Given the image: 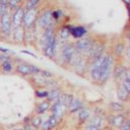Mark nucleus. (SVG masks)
<instances>
[{
	"mask_svg": "<svg viewBox=\"0 0 130 130\" xmlns=\"http://www.w3.org/2000/svg\"><path fill=\"white\" fill-rule=\"evenodd\" d=\"M69 32H70V37H72L74 40H78L87 36L88 29L86 28V26L82 24H79V25L69 24Z\"/></svg>",
	"mask_w": 130,
	"mask_h": 130,
	"instance_id": "2eb2a0df",
	"label": "nucleus"
},
{
	"mask_svg": "<svg viewBox=\"0 0 130 130\" xmlns=\"http://www.w3.org/2000/svg\"><path fill=\"white\" fill-rule=\"evenodd\" d=\"M43 121H44V119H43V117L41 115H35V116L30 117V122L29 123L34 127H36L37 129H40L42 124H43Z\"/></svg>",
	"mask_w": 130,
	"mask_h": 130,
	"instance_id": "2f4dec72",
	"label": "nucleus"
},
{
	"mask_svg": "<svg viewBox=\"0 0 130 130\" xmlns=\"http://www.w3.org/2000/svg\"><path fill=\"white\" fill-rule=\"evenodd\" d=\"M116 93H117V98H118V101L122 102V103H126L129 101V94L130 92L127 91L123 85L121 83H118L117 84V89H116Z\"/></svg>",
	"mask_w": 130,
	"mask_h": 130,
	"instance_id": "b1692460",
	"label": "nucleus"
},
{
	"mask_svg": "<svg viewBox=\"0 0 130 130\" xmlns=\"http://www.w3.org/2000/svg\"><path fill=\"white\" fill-rule=\"evenodd\" d=\"M56 30H57L56 25H52V26L47 27V28L42 30V32H41V35H40V37L38 38V41H37V45L39 47V50L42 51L44 49V47L49 42V40L56 34Z\"/></svg>",
	"mask_w": 130,
	"mask_h": 130,
	"instance_id": "1a4fd4ad",
	"label": "nucleus"
},
{
	"mask_svg": "<svg viewBox=\"0 0 130 130\" xmlns=\"http://www.w3.org/2000/svg\"><path fill=\"white\" fill-rule=\"evenodd\" d=\"M50 115L55 117L58 121H61L65 115V113L67 112V107L60 101V100H57L56 102H54L53 104H51V107H50Z\"/></svg>",
	"mask_w": 130,
	"mask_h": 130,
	"instance_id": "f8f14e48",
	"label": "nucleus"
},
{
	"mask_svg": "<svg viewBox=\"0 0 130 130\" xmlns=\"http://www.w3.org/2000/svg\"><path fill=\"white\" fill-rule=\"evenodd\" d=\"M12 130H23L22 128H13Z\"/></svg>",
	"mask_w": 130,
	"mask_h": 130,
	"instance_id": "c03bdc74",
	"label": "nucleus"
},
{
	"mask_svg": "<svg viewBox=\"0 0 130 130\" xmlns=\"http://www.w3.org/2000/svg\"><path fill=\"white\" fill-rule=\"evenodd\" d=\"M0 38H1V28H0Z\"/></svg>",
	"mask_w": 130,
	"mask_h": 130,
	"instance_id": "a18cd8bd",
	"label": "nucleus"
},
{
	"mask_svg": "<svg viewBox=\"0 0 130 130\" xmlns=\"http://www.w3.org/2000/svg\"><path fill=\"white\" fill-rule=\"evenodd\" d=\"M51 16H52V19H53L54 23L57 25V24H59L63 20V18H64V11L61 8L51 9Z\"/></svg>",
	"mask_w": 130,
	"mask_h": 130,
	"instance_id": "a878e982",
	"label": "nucleus"
},
{
	"mask_svg": "<svg viewBox=\"0 0 130 130\" xmlns=\"http://www.w3.org/2000/svg\"><path fill=\"white\" fill-rule=\"evenodd\" d=\"M0 71L4 74H9L11 72L14 71V61L13 59H9L7 61H5L1 66H0Z\"/></svg>",
	"mask_w": 130,
	"mask_h": 130,
	"instance_id": "cd10ccee",
	"label": "nucleus"
},
{
	"mask_svg": "<svg viewBox=\"0 0 130 130\" xmlns=\"http://www.w3.org/2000/svg\"><path fill=\"white\" fill-rule=\"evenodd\" d=\"M107 130H113V129H112V128H110V129H107Z\"/></svg>",
	"mask_w": 130,
	"mask_h": 130,
	"instance_id": "49530a36",
	"label": "nucleus"
},
{
	"mask_svg": "<svg viewBox=\"0 0 130 130\" xmlns=\"http://www.w3.org/2000/svg\"><path fill=\"white\" fill-rule=\"evenodd\" d=\"M39 11H40V7L32 8V9H24L23 16H22V22H21V26L24 29H30V28L37 27L36 23H37Z\"/></svg>",
	"mask_w": 130,
	"mask_h": 130,
	"instance_id": "39448f33",
	"label": "nucleus"
},
{
	"mask_svg": "<svg viewBox=\"0 0 130 130\" xmlns=\"http://www.w3.org/2000/svg\"><path fill=\"white\" fill-rule=\"evenodd\" d=\"M40 75L43 76L44 78H47V79H49V78H53V77H54L53 72H51L50 70H46V69H41Z\"/></svg>",
	"mask_w": 130,
	"mask_h": 130,
	"instance_id": "f704fd0d",
	"label": "nucleus"
},
{
	"mask_svg": "<svg viewBox=\"0 0 130 130\" xmlns=\"http://www.w3.org/2000/svg\"><path fill=\"white\" fill-rule=\"evenodd\" d=\"M59 122L60 121H58L55 117H53V116H49L47 119H44V121H43V124H42V126H41V130H53V129H55L56 127H57V125L59 124Z\"/></svg>",
	"mask_w": 130,
	"mask_h": 130,
	"instance_id": "412c9836",
	"label": "nucleus"
},
{
	"mask_svg": "<svg viewBox=\"0 0 130 130\" xmlns=\"http://www.w3.org/2000/svg\"><path fill=\"white\" fill-rule=\"evenodd\" d=\"M62 92H63V91H62V89H61L59 86L50 88V89H48V94H47L46 100H47L48 102H50L51 104H53L54 102H56V101L60 98V95H61Z\"/></svg>",
	"mask_w": 130,
	"mask_h": 130,
	"instance_id": "5701e85b",
	"label": "nucleus"
},
{
	"mask_svg": "<svg viewBox=\"0 0 130 130\" xmlns=\"http://www.w3.org/2000/svg\"><path fill=\"white\" fill-rule=\"evenodd\" d=\"M122 2L126 5V7H129V4H130V0H122Z\"/></svg>",
	"mask_w": 130,
	"mask_h": 130,
	"instance_id": "37998d69",
	"label": "nucleus"
},
{
	"mask_svg": "<svg viewBox=\"0 0 130 130\" xmlns=\"http://www.w3.org/2000/svg\"><path fill=\"white\" fill-rule=\"evenodd\" d=\"M25 0H10L9 3H8V9L9 11H12L20 6H23V3H24Z\"/></svg>",
	"mask_w": 130,
	"mask_h": 130,
	"instance_id": "473e14b6",
	"label": "nucleus"
},
{
	"mask_svg": "<svg viewBox=\"0 0 130 130\" xmlns=\"http://www.w3.org/2000/svg\"><path fill=\"white\" fill-rule=\"evenodd\" d=\"M23 130H39L37 129L36 127H34L30 123H26V124H23V127H22Z\"/></svg>",
	"mask_w": 130,
	"mask_h": 130,
	"instance_id": "58836bf2",
	"label": "nucleus"
},
{
	"mask_svg": "<svg viewBox=\"0 0 130 130\" xmlns=\"http://www.w3.org/2000/svg\"><path fill=\"white\" fill-rule=\"evenodd\" d=\"M0 28L1 38L0 40H9L12 30V24L10 20V12H7L0 16Z\"/></svg>",
	"mask_w": 130,
	"mask_h": 130,
	"instance_id": "6e6552de",
	"label": "nucleus"
},
{
	"mask_svg": "<svg viewBox=\"0 0 130 130\" xmlns=\"http://www.w3.org/2000/svg\"><path fill=\"white\" fill-rule=\"evenodd\" d=\"M116 63V60L115 58L111 55V53L108 51L106 54H105V58H104V61L101 65V69H100V76H99V80H98V83L96 85H100V86H103L105 85L111 75H112V70H113V67Z\"/></svg>",
	"mask_w": 130,
	"mask_h": 130,
	"instance_id": "7ed1b4c3",
	"label": "nucleus"
},
{
	"mask_svg": "<svg viewBox=\"0 0 130 130\" xmlns=\"http://www.w3.org/2000/svg\"><path fill=\"white\" fill-rule=\"evenodd\" d=\"M23 12H24V8H23V6H20V7L16 8V9L10 11V20H11L12 27L21 26Z\"/></svg>",
	"mask_w": 130,
	"mask_h": 130,
	"instance_id": "f3484780",
	"label": "nucleus"
},
{
	"mask_svg": "<svg viewBox=\"0 0 130 130\" xmlns=\"http://www.w3.org/2000/svg\"><path fill=\"white\" fill-rule=\"evenodd\" d=\"M107 51V41L105 40H99L96 42V44L94 45L93 49L91 50V52L89 53V55L86 57L87 61H92L99 57H101L102 55H104Z\"/></svg>",
	"mask_w": 130,
	"mask_h": 130,
	"instance_id": "9b49d317",
	"label": "nucleus"
},
{
	"mask_svg": "<svg viewBox=\"0 0 130 130\" xmlns=\"http://www.w3.org/2000/svg\"><path fill=\"white\" fill-rule=\"evenodd\" d=\"M56 36L59 40V44L68 42L69 39L71 38L69 32V24H61L56 30Z\"/></svg>",
	"mask_w": 130,
	"mask_h": 130,
	"instance_id": "6ab92c4d",
	"label": "nucleus"
},
{
	"mask_svg": "<svg viewBox=\"0 0 130 130\" xmlns=\"http://www.w3.org/2000/svg\"><path fill=\"white\" fill-rule=\"evenodd\" d=\"M9 40L15 45H24V28L22 26L12 27Z\"/></svg>",
	"mask_w": 130,
	"mask_h": 130,
	"instance_id": "dca6fc26",
	"label": "nucleus"
},
{
	"mask_svg": "<svg viewBox=\"0 0 130 130\" xmlns=\"http://www.w3.org/2000/svg\"><path fill=\"white\" fill-rule=\"evenodd\" d=\"M85 125H90L96 128H102L103 129V125H104V118L101 115H94L93 117L89 118L88 121L85 123Z\"/></svg>",
	"mask_w": 130,
	"mask_h": 130,
	"instance_id": "bb28decb",
	"label": "nucleus"
},
{
	"mask_svg": "<svg viewBox=\"0 0 130 130\" xmlns=\"http://www.w3.org/2000/svg\"><path fill=\"white\" fill-rule=\"evenodd\" d=\"M7 12H10L9 9H8V6L0 4V16L3 15V14H5V13H7Z\"/></svg>",
	"mask_w": 130,
	"mask_h": 130,
	"instance_id": "4c0bfd02",
	"label": "nucleus"
},
{
	"mask_svg": "<svg viewBox=\"0 0 130 130\" xmlns=\"http://www.w3.org/2000/svg\"><path fill=\"white\" fill-rule=\"evenodd\" d=\"M109 109L111 110L112 113L114 114H117V113H122L125 109L124 107V103L120 102V101H114V102H111L109 104Z\"/></svg>",
	"mask_w": 130,
	"mask_h": 130,
	"instance_id": "c85d7f7f",
	"label": "nucleus"
},
{
	"mask_svg": "<svg viewBox=\"0 0 130 130\" xmlns=\"http://www.w3.org/2000/svg\"><path fill=\"white\" fill-rule=\"evenodd\" d=\"M126 120H127V118H126V116H125V114L123 112L122 113H117V114L112 113L107 118L108 125L112 129H114V128H117L118 129Z\"/></svg>",
	"mask_w": 130,
	"mask_h": 130,
	"instance_id": "4468645a",
	"label": "nucleus"
},
{
	"mask_svg": "<svg viewBox=\"0 0 130 130\" xmlns=\"http://www.w3.org/2000/svg\"><path fill=\"white\" fill-rule=\"evenodd\" d=\"M9 1H10V0H0V4L8 6V3H9Z\"/></svg>",
	"mask_w": 130,
	"mask_h": 130,
	"instance_id": "79ce46f5",
	"label": "nucleus"
},
{
	"mask_svg": "<svg viewBox=\"0 0 130 130\" xmlns=\"http://www.w3.org/2000/svg\"><path fill=\"white\" fill-rule=\"evenodd\" d=\"M44 2V0H25L23 3V8L24 9H32V8H38L40 5Z\"/></svg>",
	"mask_w": 130,
	"mask_h": 130,
	"instance_id": "7c9ffc66",
	"label": "nucleus"
},
{
	"mask_svg": "<svg viewBox=\"0 0 130 130\" xmlns=\"http://www.w3.org/2000/svg\"><path fill=\"white\" fill-rule=\"evenodd\" d=\"M61 45L60 48L58 49L57 52V56L55 61L62 67L64 68H69L70 63L72 61V59L75 56V50H74V46H73V42H66L63 44H59Z\"/></svg>",
	"mask_w": 130,
	"mask_h": 130,
	"instance_id": "f257e3e1",
	"label": "nucleus"
},
{
	"mask_svg": "<svg viewBox=\"0 0 130 130\" xmlns=\"http://www.w3.org/2000/svg\"><path fill=\"white\" fill-rule=\"evenodd\" d=\"M14 71L23 76V77H27V76H31V69H30V63L27 62H18L16 64H14Z\"/></svg>",
	"mask_w": 130,
	"mask_h": 130,
	"instance_id": "aec40b11",
	"label": "nucleus"
},
{
	"mask_svg": "<svg viewBox=\"0 0 130 130\" xmlns=\"http://www.w3.org/2000/svg\"><path fill=\"white\" fill-rule=\"evenodd\" d=\"M50 107H51V103L48 102L47 100H42L41 102H39L37 105H36V108H35V113L36 115H44L45 113H47L49 110H50Z\"/></svg>",
	"mask_w": 130,
	"mask_h": 130,
	"instance_id": "4be33fe9",
	"label": "nucleus"
},
{
	"mask_svg": "<svg viewBox=\"0 0 130 130\" xmlns=\"http://www.w3.org/2000/svg\"><path fill=\"white\" fill-rule=\"evenodd\" d=\"M84 130H103V129L102 128H96V127H93V126H90V125H85Z\"/></svg>",
	"mask_w": 130,
	"mask_h": 130,
	"instance_id": "ea45409f",
	"label": "nucleus"
},
{
	"mask_svg": "<svg viewBox=\"0 0 130 130\" xmlns=\"http://www.w3.org/2000/svg\"><path fill=\"white\" fill-rule=\"evenodd\" d=\"M128 69H129L128 66H126L123 62H121V61L117 62L116 61L114 67H113V70H112V75H111V77H113L116 84L121 82V80L123 79V77H124V75Z\"/></svg>",
	"mask_w": 130,
	"mask_h": 130,
	"instance_id": "ddd939ff",
	"label": "nucleus"
},
{
	"mask_svg": "<svg viewBox=\"0 0 130 130\" xmlns=\"http://www.w3.org/2000/svg\"><path fill=\"white\" fill-rule=\"evenodd\" d=\"M21 53H23V54H28V55H30V56H32V57H37L34 53H30V52H28V51H25V50H22L21 51Z\"/></svg>",
	"mask_w": 130,
	"mask_h": 130,
	"instance_id": "a19ab883",
	"label": "nucleus"
},
{
	"mask_svg": "<svg viewBox=\"0 0 130 130\" xmlns=\"http://www.w3.org/2000/svg\"><path fill=\"white\" fill-rule=\"evenodd\" d=\"M0 53H2V54H5V55H8V56H12V55H14V52L12 51V50H10V49H8V48H4V47H0Z\"/></svg>",
	"mask_w": 130,
	"mask_h": 130,
	"instance_id": "c9c22d12",
	"label": "nucleus"
},
{
	"mask_svg": "<svg viewBox=\"0 0 130 130\" xmlns=\"http://www.w3.org/2000/svg\"><path fill=\"white\" fill-rule=\"evenodd\" d=\"M125 51H126V46L123 40H118L115 41L112 46H111V50L109 51L111 53V55L115 58V60H122L124 55H125Z\"/></svg>",
	"mask_w": 130,
	"mask_h": 130,
	"instance_id": "9d476101",
	"label": "nucleus"
},
{
	"mask_svg": "<svg viewBox=\"0 0 130 130\" xmlns=\"http://www.w3.org/2000/svg\"><path fill=\"white\" fill-rule=\"evenodd\" d=\"M83 107H84L83 101H82L80 98L73 95V98L70 100L69 104L67 105V112H68V114H70V115L76 114V113H77L79 110H81Z\"/></svg>",
	"mask_w": 130,
	"mask_h": 130,
	"instance_id": "a211bd4d",
	"label": "nucleus"
},
{
	"mask_svg": "<svg viewBox=\"0 0 130 130\" xmlns=\"http://www.w3.org/2000/svg\"><path fill=\"white\" fill-rule=\"evenodd\" d=\"M47 94H48V89L45 87H40V88H37V90H36V96L38 99L46 100Z\"/></svg>",
	"mask_w": 130,
	"mask_h": 130,
	"instance_id": "72a5a7b5",
	"label": "nucleus"
},
{
	"mask_svg": "<svg viewBox=\"0 0 130 130\" xmlns=\"http://www.w3.org/2000/svg\"><path fill=\"white\" fill-rule=\"evenodd\" d=\"M58 49H59V40H58V38H57V36L55 34L49 40V42L46 44V46L44 47V49L42 50V52H43V55L46 58L55 61L56 56H57Z\"/></svg>",
	"mask_w": 130,
	"mask_h": 130,
	"instance_id": "0eeeda50",
	"label": "nucleus"
},
{
	"mask_svg": "<svg viewBox=\"0 0 130 130\" xmlns=\"http://www.w3.org/2000/svg\"><path fill=\"white\" fill-rule=\"evenodd\" d=\"M52 25H56V24L54 23L52 16H51V8L46 7V8L42 9L40 7V11H39V15L37 18V23H36L37 28L39 30H43V29L50 27Z\"/></svg>",
	"mask_w": 130,
	"mask_h": 130,
	"instance_id": "20e7f679",
	"label": "nucleus"
},
{
	"mask_svg": "<svg viewBox=\"0 0 130 130\" xmlns=\"http://www.w3.org/2000/svg\"><path fill=\"white\" fill-rule=\"evenodd\" d=\"M31 81H32V83L35 85H37L38 88H40V87H45L46 88L48 79L47 78H44L43 76H41L40 74H38V75H31Z\"/></svg>",
	"mask_w": 130,
	"mask_h": 130,
	"instance_id": "c756f323",
	"label": "nucleus"
},
{
	"mask_svg": "<svg viewBox=\"0 0 130 130\" xmlns=\"http://www.w3.org/2000/svg\"><path fill=\"white\" fill-rule=\"evenodd\" d=\"M98 41H99V39L91 35H87L81 39L75 40V42H73L75 53L86 58L89 55V53L91 52V50L93 49V47Z\"/></svg>",
	"mask_w": 130,
	"mask_h": 130,
	"instance_id": "f03ea898",
	"label": "nucleus"
},
{
	"mask_svg": "<svg viewBox=\"0 0 130 130\" xmlns=\"http://www.w3.org/2000/svg\"><path fill=\"white\" fill-rule=\"evenodd\" d=\"M89 118H90V111L87 108L83 107L81 110H79L77 112V121H78V124H80V125L85 124L88 121Z\"/></svg>",
	"mask_w": 130,
	"mask_h": 130,
	"instance_id": "393cba45",
	"label": "nucleus"
},
{
	"mask_svg": "<svg viewBox=\"0 0 130 130\" xmlns=\"http://www.w3.org/2000/svg\"><path fill=\"white\" fill-rule=\"evenodd\" d=\"M87 65H88V61L85 57L75 54L74 58L72 59L69 68L72 69V71H74L76 74L78 75H83L87 72Z\"/></svg>",
	"mask_w": 130,
	"mask_h": 130,
	"instance_id": "423d86ee",
	"label": "nucleus"
},
{
	"mask_svg": "<svg viewBox=\"0 0 130 130\" xmlns=\"http://www.w3.org/2000/svg\"><path fill=\"white\" fill-rule=\"evenodd\" d=\"M12 57H10V56H8V55H5V54H2V53H0V66L5 62V61H7V60H9V59H11Z\"/></svg>",
	"mask_w": 130,
	"mask_h": 130,
	"instance_id": "e433bc0d",
	"label": "nucleus"
}]
</instances>
